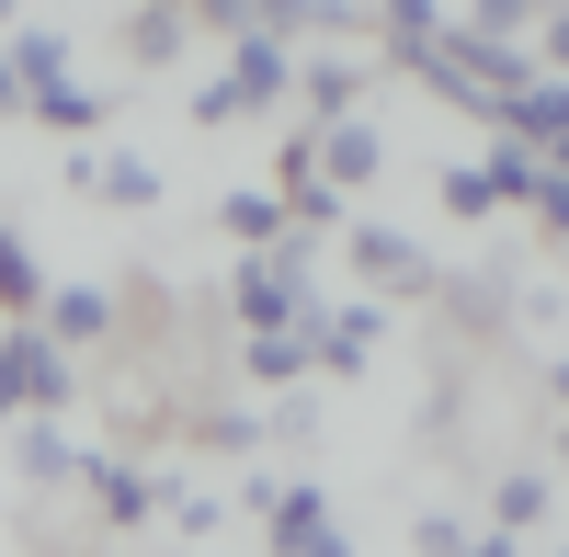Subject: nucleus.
<instances>
[{"mask_svg":"<svg viewBox=\"0 0 569 557\" xmlns=\"http://www.w3.org/2000/svg\"><path fill=\"white\" fill-rule=\"evenodd\" d=\"M58 398H69V353L34 318H12V342H0V409L12 422H58Z\"/></svg>","mask_w":569,"mask_h":557,"instance_id":"nucleus-1","label":"nucleus"},{"mask_svg":"<svg viewBox=\"0 0 569 557\" xmlns=\"http://www.w3.org/2000/svg\"><path fill=\"white\" fill-rule=\"evenodd\" d=\"M273 91H284V45H273V34H240L228 80H206V91H194V114L217 125V114H240V103H273Z\"/></svg>","mask_w":569,"mask_h":557,"instance_id":"nucleus-2","label":"nucleus"},{"mask_svg":"<svg viewBox=\"0 0 569 557\" xmlns=\"http://www.w3.org/2000/svg\"><path fill=\"white\" fill-rule=\"evenodd\" d=\"M501 136H512L525 160H547L558 136H569V80H525V91L501 103Z\"/></svg>","mask_w":569,"mask_h":557,"instance_id":"nucleus-3","label":"nucleus"},{"mask_svg":"<svg viewBox=\"0 0 569 557\" xmlns=\"http://www.w3.org/2000/svg\"><path fill=\"white\" fill-rule=\"evenodd\" d=\"M353 262L376 273V285H399V296H421V285H433V262H421L399 227H353Z\"/></svg>","mask_w":569,"mask_h":557,"instance_id":"nucleus-4","label":"nucleus"},{"mask_svg":"<svg viewBox=\"0 0 569 557\" xmlns=\"http://www.w3.org/2000/svg\"><path fill=\"white\" fill-rule=\"evenodd\" d=\"M284 307H297V262H240V318H251V331H284Z\"/></svg>","mask_w":569,"mask_h":557,"instance_id":"nucleus-5","label":"nucleus"},{"mask_svg":"<svg viewBox=\"0 0 569 557\" xmlns=\"http://www.w3.org/2000/svg\"><path fill=\"white\" fill-rule=\"evenodd\" d=\"M80 478H91V489H103V513H114V524H149V513H160V489H149V478H137V467H126V455H91V467H80Z\"/></svg>","mask_w":569,"mask_h":557,"instance_id":"nucleus-6","label":"nucleus"},{"mask_svg":"<svg viewBox=\"0 0 569 557\" xmlns=\"http://www.w3.org/2000/svg\"><path fill=\"white\" fill-rule=\"evenodd\" d=\"M376 160H388V149H376V125H330V136H319V182H330V194H342V182H376Z\"/></svg>","mask_w":569,"mask_h":557,"instance_id":"nucleus-7","label":"nucleus"},{"mask_svg":"<svg viewBox=\"0 0 569 557\" xmlns=\"http://www.w3.org/2000/svg\"><path fill=\"white\" fill-rule=\"evenodd\" d=\"M12 467H23L34 489H58V478H80V455L58 444V422H23V433H12Z\"/></svg>","mask_w":569,"mask_h":557,"instance_id":"nucleus-8","label":"nucleus"},{"mask_svg":"<svg viewBox=\"0 0 569 557\" xmlns=\"http://www.w3.org/2000/svg\"><path fill=\"white\" fill-rule=\"evenodd\" d=\"M103 331H114V296H103V285H69V296H58V331H46V342L69 353V342H103Z\"/></svg>","mask_w":569,"mask_h":557,"instance_id":"nucleus-9","label":"nucleus"},{"mask_svg":"<svg viewBox=\"0 0 569 557\" xmlns=\"http://www.w3.org/2000/svg\"><path fill=\"white\" fill-rule=\"evenodd\" d=\"M319 535H330V513H319V489H273V546H284V557H308Z\"/></svg>","mask_w":569,"mask_h":557,"instance_id":"nucleus-10","label":"nucleus"},{"mask_svg":"<svg viewBox=\"0 0 569 557\" xmlns=\"http://www.w3.org/2000/svg\"><path fill=\"white\" fill-rule=\"evenodd\" d=\"M12 80H23V103H34V91H58V80H69V45H58V34H12Z\"/></svg>","mask_w":569,"mask_h":557,"instance_id":"nucleus-11","label":"nucleus"},{"mask_svg":"<svg viewBox=\"0 0 569 557\" xmlns=\"http://www.w3.org/2000/svg\"><path fill=\"white\" fill-rule=\"evenodd\" d=\"M0 307H12V318H23V307H46V285H34V251L12 240V216H0Z\"/></svg>","mask_w":569,"mask_h":557,"instance_id":"nucleus-12","label":"nucleus"},{"mask_svg":"<svg viewBox=\"0 0 569 557\" xmlns=\"http://www.w3.org/2000/svg\"><path fill=\"white\" fill-rule=\"evenodd\" d=\"M217 216H228V240H240V251H273V227H284V205H273V194H228Z\"/></svg>","mask_w":569,"mask_h":557,"instance_id":"nucleus-13","label":"nucleus"},{"mask_svg":"<svg viewBox=\"0 0 569 557\" xmlns=\"http://www.w3.org/2000/svg\"><path fill=\"white\" fill-rule=\"evenodd\" d=\"M34 114L58 125V136H91V125H103V103H91L80 80H58V91H34Z\"/></svg>","mask_w":569,"mask_h":557,"instance_id":"nucleus-14","label":"nucleus"},{"mask_svg":"<svg viewBox=\"0 0 569 557\" xmlns=\"http://www.w3.org/2000/svg\"><path fill=\"white\" fill-rule=\"evenodd\" d=\"M490 524H501V535L547 524V478H501V489H490Z\"/></svg>","mask_w":569,"mask_h":557,"instance_id":"nucleus-15","label":"nucleus"},{"mask_svg":"<svg viewBox=\"0 0 569 557\" xmlns=\"http://www.w3.org/2000/svg\"><path fill=\"white\" fill-rule=\"evenodd\" d=\"M126 45H137V69H171V58H182V12H137Z\"/></svg>","mask_w":569,"mask_h":557,"instance_id":"nucleus-16","label":"nucleus"},{"mask_svg":"<svg viewBox=\"0 0 569 557\" xmlns=\"http://www.w3.org/2000/svg\"><path fill=\"white\" fill-rule=\"evenodd\" d=\"M91 182H103L114 205H149V194H160V171H149V160H91Z\"/></svg>","mask_w":569,"mask_h":557,"instance_id":"nucleus-17","label":"nucleus"},{"mask_svg":"<svg viewBox=\"0 0 569 557\" xmlns=\"http://www.w3.org/2000/svg\"><path fill=\"white\" fill-rule=\"evenodd\" d=\"M536 171H547V160H525V149L501 136V149H490V194H501V205H525V194H536Z\"/></svg>","mask_w":569,"mask_h":557,"instance_id":"nucleus-18","label":"nucleus"},{"mask_svg":"<svg viewBox=\"0 0 569 557\" xmlns=\"http://www.w3.org/2000/svg\"><path fill=\"white\" fill-rule=\"evenodd\" d=\"M297 364H308V342H297V331H251V376H273V387H284Z\"/></svg>","mask_w":569,"mask_h":557,"instance_id":"nucleus-19","label":"nucleus"},{"mask_svg":"<svg viewBox=\"0 0 569 557\" xmlns=\"http://www.w3.org/2000/svg\"><path fill=\"white\" fill-rule=\"evenodd\" d=\"M410 546H421V557H467V524H456V513H421Z\"/></svg>","mask_w":569,"mask_h":557,"instance_id":"nucleus-20","label":"nucleus"},{"mask_svg":"<svg viewBox=\"0 0 569 557\" xmlns=\"http://www.w3.org/2000/svg\"><path fill=\"white\" fill-rule=\"evenodd\" d=\"M525 12H536V0H467V23H479V34H501V45L525 34Z\"/></svg>","mask_w":569,"mask_h":557,"instance_id":"nucleus-21","label":"nucleus"},{"mask_svg":"<svg viewBox=\"0 0 569 557\" xmlns=\"http://www.w3.org/2000/svg\"><path fill=\"white\" fill-rule=\"evenodd\" d=\"M445 205H456V216H490L501 194H490V171H445Z\"/></svg>","mask_w":569,"mask_h":557,"instance_id":"nucleus-22","label":"nucleus"},{"mask_svg":"<svg viewBox=\"0 0 569 557\" xmlns=\"http://www.w3.org/2000/svg\"><path fill=\"white\" fill-rule=\"evenodd\" d=\"M410 34H445L433 0H388V45H410Z\"/></svg>","mask_w":569,"mask_h":557,"instance_id":"nucleus-23","label":"nucleus"},{"mask_svg":"<svg viewBox=\"0 0 569 557\" xmlns=\"http://www.w3.org/2000/svg\"><path fill=\"white\" fill-rule=\"evenodd\" d=\"M547 227H558V240H569V171H536V194H525Z\"/></svg>","mask_w":569,"mask_h":557,"instance_id":"nucleus-24","label":"nucleus"},{"mask_svg":"<svg viewBox=\"0 0 569 557\" xmlns=\"http://www.w3.org/2000/svg\"><path fill=\"white\" fill-rule=\"evenodd\" d=\"M308 103H319V114H342V103H353V69H330V58H319V69H308Z\"/></svg>","mask_w":569,"mask_h":557,"instance_id":"nucleus-25","label":"nucleus"},{"mask_svg":"<svg viewBox=\"0 0 569 557\" xmlns=\"http://www.w3.org/2000/svg\"><path fill=\"white\" fill-rule=\"evenodd\" d=\"M194 12H206V23H240V34H251V0H194Z\"/></svg>","mask_w":569,"mask_h":557,"instance_id":"nucleus-26","label":"nucleus"},{"mask_svg":"<svg viewBox=\"0 0 569 557\" xmlns=\"http://www.w3.org/2000/svg\"><path fill=\"white\" fill-rule=\"evenodd\" d=\"M547 58H558V69H569V12H558V23H547Z\"/></svg>","mask_w":569,"mask_h":557,"instance_id":"nucleus-27","label":"nucleus"},{"mask_svg":"<svg viewBox=\"0 0 569 557\" xmlns=\"http://www.w3.org/2000/svg\"><path fill=\"white\" fill-rule=\"evenodd\" d=\"M12 103H23V80H12V58H0V114H12Z\"/></svg>","mask_w":569,"mask_h":557,"instance_id":"nucleus-28","label":"nucleus"},{"mask_svg":"<svg viewBox=\"0 0 569 557\" xmlns=\"http://www.w3.org/2000/svg\"><path fill=\"white\" fill-rule=\"evenodd\" d=\"M308 557H353V546H342V535H319V546H308Z\"/></svg>","mask_w":569,"mask_h":557,"instance_id":"nucleus-29","label":"nucleus"},{"mask_svg":"<svg viewBox=\"0 0 569 557\" xmlns=\"http://www.w3.org/2000/svg\"><path fill=\"white\" fill-rule=\"evenodd\" d=\"M547 171H569V136H558V149H547Z\"/></svg>","mask_w":569,"mask_h":557,"instance_id":"nucleus-30","label":"nucleus"},{"mask_svg":"<svg viewBox=\"0 0 569 557\" xmlns=\"http://www.w3.org/2000/svg\"><path fill=\"white\" fill-rule=\"evenodd\" d=\"M137 12H182V0H137Z\"/></svg>","mask_w":569,"mask_h":557,"instance_id":"nucleus-31","label":"nucleus"},{"mask_svg":"<svg viewBox=\"0 0 569 557\" xmlns=\"http://www.w3.org/2000/svg\"><path fill=\"white\" fill-rule=\"evenodd\" d=\"M558 398H569V364H558Z\"/></svg>","mask_w":569,"mask_h":557,"instance_id":"nucleus-32","label":"nucleus"},{"mask_svg":"<svg viewBox=\"0 0 569 557\" xmlns=\"http://www.w3.org/2000/svg\"><path fill=\"white\" fill-rule=\"evenodd\" d=\"M0 12H12V0H0Z\"/></svg>","mask_w":569,"mask_h":557,"instance_id":"nucleus-33","label":"nucleus"},{"mask_svg":"<svg viewBox=\"0 0 569 557\" xmlns=\"http://www.w3.org/2000/svg\"><path fill=\"white\" fill-rule=\"evenodd\" d=\"M558 557H569V546H558Z\"/></svg>","mask_w":569,"mask_h":557,"instance_id":"nucleus-34","label":"nucleus"}]
</instances>
